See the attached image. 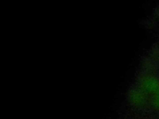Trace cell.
I'll use <instances>...</instances> for the list:
<instances>
[{
  "label": "cell",
  "instance_id": "6da1fadb",
  "mask_svg": "<svg viewBox=\"0 0 159 119\" xmlns=\"http://www.w3.org/2000/svg\"><path fill=\"white\" fill-rule=\"evenodd\" d=\"M154 104H155V105L156 106V107H157V108H158V109H159V95H158L157 99H155Z\"/></svg>",
  "mask_w": 159,
  "mask_h": 119
}]
</instances>
